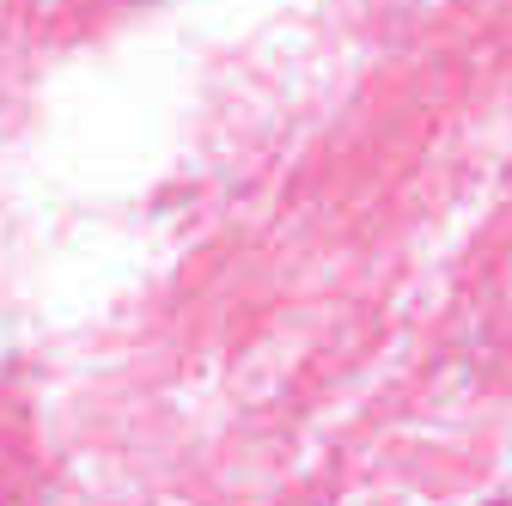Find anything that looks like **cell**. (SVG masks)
I'll use <instances>...</instances> for the list:
<instances>
[]
</instances>
